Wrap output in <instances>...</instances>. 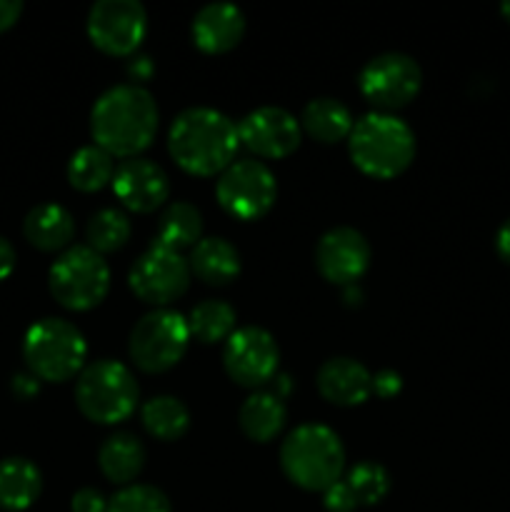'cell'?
<instances>
[{
  "label": "cell",
  "mask_w": 510,
  "mask_h": 512,
  "mask_svg": "<svg viewBox=\"0 0 510 512\" xmlns=\"http://www.w3.org/2000/svg\"><path fill=\"white\" fill-rule=\"evenodd\" d=\"M158 103L138 83L113 85L90 110V135L113 158H138L158 133Z\"/></svg>",
  "instance_id": "1"
},
{
  "label": "cell",
  "mask_w": 510,
  "mask_h": 512,
  "mask_svg": "<svg viewBox=\"0 0 510 512\" xmlns=\"http://www.w3.org/2000/svg\"><path fill=\"white\" fill-rule=\"evenodd\" d=\"M238 145V125L225 113L205 105L175 115L168 130V150L175 163L185 173L203 178L233 165Z\"/></svg>",
  "instance_id": "2"
},
{
  "label": "cell",
  "mask_w": 510,
  "mask_h": 512,
  "mask_svg": "<svg viewBox=\"0 0 510 512\" xmlns=\"http://www.w3.org/2000/svg\"><path fill=\"white\" fill-rule=\"evenodd\" d=\"M350 160L360 173L375 180H390L405 173L415 158V133L393 113L363 115L348 135Z\"/></svg>",
  "instance_id": "3"
},
{
  "label": "cell",
  "mask_w": 510,
  "mask_h": 512,
  "mask_svg": "<svg viewBox=\"0 0 510 512\" xmlns=\"http://www.w3.org/2000/svg\"><path fill=\"white\" fill-rule=\"evenodd\" d=\"M280 468L300 490L325 493L343 478L345 448L328 425H298L280 445Z\"/></svg>",
  "instance_id": "4"
},
{
  "label": "cell",
  "mask_w": 510,
  "mask_h": 512,
  "mask_svg": "<svg viewBox=\"0 0 510 512\" xmlns=\"http://www.w3.org/2000/svg\"><path fill=\"white\" fill-rule=\"evenodd\" d=\"M23 358L28 373L45 383H65L83 373L88 358L80 328L63 318H43L33 323L23 340Z\"/></svg>",
  "instance_id": "5"
},
{
  "label": "cell",
  "mask_w": 510,
  "mask_h": 512,
  "mask_svg": "<svg viewBox=\"0 0 510 512\" xmlns=\"http://www.w3.org/2000/svg\"><path fill=\"white\" fill-rule=\"evenodd\" d=\"M140 388L128 365L118 360H95L85 365L75 383V405L98 425H118L135 413Z\"/></svg>",
  "instance_id": "6"
},
{
  "label": "cell",
  "mask_w": 510,
  "mask_h": 512,
  "mask_svg": "<svg viewBox=\"0 0 510 512\" xmlns=\"http://www.w3.org/2000/svg\"><path fill=\"white\" fill-rule=\"evenodd\" d=\"M48 288L63 308L83 313L105 300L110 290V268L93 248L73 245L50 265Z\"/></svg>",
  "instance_id": "7"
},
{
  "label": "cell",
  "mask_w": 510,
  "mask_h": 512,
  "mask_svg": "<svg viewBox=\"0 0 510 512\" xmlns=\"http://www.w3.org/2000/svg\"><path fill=\"white\" fill-rule=\"evenodd\" d=\"M188 343V318L178 310L155 308L130 330L128 355L143 373H165L183 360Z\"/></svg>",
  "instance_id": "8"
},
{
  "label": "cell",
  "mask_w": 510,
  "mask_h": 512,
  "mask_svg": "<svg viewBox=\"0 0 510 512\" xmlns=\"http://www.w3.org/2000/svg\"><path fill=\"white\" fill-rule=\"evenodd\" d=\"M190 275V263L180 250L153 240L130 268L128 285L143 303L165 308L188 293Z\"/></svg>",
  "instance_id": "9"
},
{
  "label": "cell",
  "mask_w": 510,
  "mask_h": 512,
  "mask_svg": "<svg viewBox=\"0 0 510 512\" xmlns=\"http://www.w3.org/2000/svg\"><path fill=\"white\" fill-rule=\"evenodd\" d=\"M220 208L235 220H258L278 198V183L268 165L260 160H235L215 183Z\"/></svg>",
  "instance_id": "10"
},
{
  "label": "cell",
  "mask_w": 510,
  "mask_h": 512,
  "mask_svg": "<svg viewBox=\"0 0 510 512\" xmlns=\"http://www.w3.org/2000/svg\"><path fill=\"white\" fill-rule=\"evenodd\" d=\"M358 85L370 105L390 113L415 100L423 85V70L405 53H380L363 65Z\"/></svg>",
  "instance_id": "11"
},
{
  "label": "cell",
  "mask_w": 510,
  "mask_h": 512,
  "mask_svg": "<svg viewBox=\"0 0 510 512\" xmlns=\"http://www.w3.org/2000/svg\"><path fill=\"white\" fill-rule=\"evenodd\" d=\"M88 38L98 50L125 58L138 50L148 33V13L138 0H98L88 10Z\"/></svg>",
  "instance_id": "12"
},
{
  "label": "cell",
  "mask_w": 510,
  "mask_h": 512,
  "mask_svg": "<svg viewBox=\"0 0 510 512\" xmlns=\"http://www.w3.org/2000/svg\"><path fill=\"white\" fill-rule=\"evenodd\" d=\"M280 348L273 335L258 325L240 328L225 340L223 368L240 388H263L278 375Z\"/></svg>",
  "instance_id": "13"
},
{
  "label": "cell",
  "mask_w": 510,
  "mask_h": 512,
  "mask_svg": "<svg viewBox=\"0 0 510 512\" xmlns=\"http://www.w3.org/2000/svg\"><path fill=\"white\" fill-rule=\"evenodd\" d=\"M373 250L360 230L340 225L320 235L315 245V268L328 283L333 285H355L370 268Z\"/></svg>",
  "instance_id": "14"
},
{
  "label": "cell",
  "mask_w": 510,
  "mask_h": 512,
  "mask_svg": "<svg viewBox=\"0 0 510 512\" xmlns=\"http://www.w3.org/2000/svg\"><path fill=\"white\" fill-rule=\"evenodd\" d=\"M240 143L253 150L258 158H288L303 138L300 120L278 105H263L245 115L238 123Z\"/></svg>",
  "instance_id": "15"
},
{
  "label": "cell",
  "mask_w": 510,
  "mask_h": 512,
  "mask_svg": "<svg viewBox=\"0 0 510 512\" xmlns=\"http://www.w3.org/2000/svg\"><path fill=\"white\" fill-rule=\"evenodd\" d=\"M113 193L130 213H153L168 200L170 180L158 163L148 158H128L115 168Z\"/></svg>",
  "instance_id": "16"
},
{
  "label": "cell",
  "mask_w": 510,
  "mask_h": 512,
  "mask_svg": "<svg viewBox=\"0 0 510 512\" xmlns=\"http://www.w3.org/2000/svg\"><path fill=\"white\" fill-rule=\"evenodd\" d=\"M318 393L338 408H355L373 395V375L353 358L325 360L315 375Z\"/></svg>",
  "instance_id": "17"
},
{
  "label": "cell",
  "mask_w": 510,
  "mask_h": 512,
  "mask_svg": "<svg viewBox=\"0 0 510 512\" xmlns=\"http://www.w3.org/2000/svg\"><path fill=\"white\" fill-rule=\"evenodd\" d=\"M193 43L208 55L233 50L245 35V15L233 3H208L195 13L190 25Z\"/></svg>",
  "instance_id": "18"
},
{
  "label": "cell",
  "mask_w": 510,
  "mask_h": 512,
  "mask_svg": "<svg viewBox=\"0 0 510 512\" xmlns=\"http://www.w3.org/2000/svg\"><path fill=\"white\" fill-rule=\"evenodd\" d=\"M23 235L33 248L43 253H58L68 250L75 235V220L70 210L58 203H40L25 215Z\"/></svg>",
  "instance_id": "19"
},
{
  "label": "cell",
  "mask_w": 510,
  "mask_h": 512,
  "mask_svg": "<svg viewBox=\"0 0 510 512\" xmlns=\"http://www.w3.org/2000/svg\"><path fill=\"white\" fill-rule=\"evenodd\" d=\"M288 423V410L283 398L268 390H255L243 400L238 410V425L243 435L253 443H270L283 433Z\"/></svg>",
  "instance_id": "20"
},
{
  "label": "cell",
  "mask_w": 510,
  "mask_h": 512,
  "mask_svg": "<svg viewBox=\"0 0 510 512\" xmlns=\"http://www.w3.org/2000/svg\"><path fill=\"white\" fill-rule=\"evenodd\" d=\"M43 493V475L28 458L0 460V510L23 512Z\"/></svg>",
  "instance_id": "21"
},
{
  "label": "cell",
  "mask_w": 510,
  "mask_h": 512,
  "mask_svg": "<svg viewBox=\"0 0 510 512\" xmlns=\"http://www.w3.org/2000/svg\"><path fill=\"white\" fill-rule=\"evenodd\" d=\"M190 273L205 285H230L240 275V253L225 238H203L190 250Z\"/></svg>",
  "instance_id": "22"
},
{
  "label": "cell",
  "mask_w": 510,
  "mask_h": 512,
  "mask_svg": "<svg viewBox=\"0 0 510 512\" xmlns=\"http://www.w3.org/2000/svg\"><path fill=\"white\" fill-rule=\"evenodd\" d=\"M100 473L113 485H133L145 468V448L133 433H115L98 450Z\"/></svg>",
  "instance_id": "23"
},
{
  "label": "cell",
  "mask_w": 510,
  "mask_h": 512,
  "mask_svg": "<svg viewBox=\"0 0 510 512\" xmlns=\"http://www.w3.org/2000/svg\"><path fill=\"white\" fill-rule=\"evenodd\" d=\"M353 113L338 98H313L300 113V128L313 140L323 145H333L345 140L353 130Z\"/></svg>",
  "instance_id": "24"
},
{
  "label": "cell",
  "mask_w": 510,
  "mask_h": 512,
  "mask_svg": "<svg viewBox=\"0 0 510 512\" xmlns=\"http://www.w3.org/2000/svg\"><path fill=\"white\" fill-rule=\"evenodd\" d=\"M153 240L173 250L195 248L203 240V215L193 203L175 200L160 215Z\"/></svg>",
  "instance_id": "25"
},
{
  "label": "cell",
  "mask_w": 510,
  "mask_h": 512,
  "mask_svg": "<svg viewBox=\"0 0 510 512\" xmlns=\"http://www.w3.org/2000/svg\"><path fill=\"white\" fill-rule=\"evenodd\" d=\"M140 420L148 435L163 443L180 440L190 428V410L175 395H155L140 410Z\"/></svg>",
  "instance_id": "26"
},
{
  "label": "cell",
  "mask_w": 510,
  "mask_h": 512,
  "mask_svg": "<svg viewBox=\"0 0 510 512\" xmlns=\"http://www.w3.org/2000/svg\"><path fill=\"white\" fill-rule=\"evenodd\" d=\"M113 175V155L105 153L98 145H83L75 150L68 163V180L80 193H98L105 185L113 183Z\"/></svg>",
  "instance_id": "27"
},
{
  "label": "cell",
  "mask_w": 510,
  "mask_h": 512,
  "mask_svg": "<svg viewBox=\"0 0 510 512\" xmlns=\"http://www.w3.org/2000/svg\"><path fill=\"white\" fill-rule=\"evenodd\" d=\"M235 320H238V313L230 303H225V300H203L188 315L190 338L203 345L228 340L235 333Z\"/></svg>",
  "instance_id": "28"
},
{
  "label": "cell",
  "mask_w": 510,
  "mask_h": 512,
  "mask_svg": "<svg viewBox=\"0 0 510 512\" xmlns=\"http://www.w3.org/2000/svg\"><path fill=\"white\" fill-rule=\"evenodd\" d=\"M133 225L130 218L118 208H103L95 215H90L88 225H85V238H88V248L95 253H115L123 248L130 240Z\"/></svg>",
  "instance_id": "29"
},
{
  "label": "cell",
  "mask_w": 510,
  "mask_h": 512,
  "mask_svg": "<svg viewBox=\"0 0 510 512\" xmlns=\"http://www.w3.org/2000/svg\"><path fill=\"white\" fill-rule=\"evenodd\" d=\"M345 485L353 493L358 508H370L390 493V473L375 460H363L345 473Z\"/></svg>",
  "instance_id": "30"
},
{
  "label": "cell",
  "mask_w": 510,
  "mask_h": 512,
  "mask_svg": "<svg viewBox=\"0 0 510 512\" xmlns=\"http://www.w3.org/2000/svg\"><path fill=\"white\" fill-rule=\"evenodd\" d=\"M108 512H173V505L153 485H125L108 500Z\"/></svg>",
  "instance_id": "31"
},
{
  "label": "cell",
  "mask_w": 510,
  "mask_h": 512,
  "mask_svg": "<svg viewBox=\"0 0 510 512\" xmlns=\"http://www.w3.org/2000/svg\"><path fill=\"white\" fill-rule=\"evenodd\" d=\"M323 505L328 512H355L358 510V503H355L353 493L345 485V480L340 478L338 483L330 485L328 490L323 493Z\"/></svg>",
  "instance_id": "32"
},
{
  "label": "cell",
  "mask_w": 510,
  "mask_h": 512,
  "mask_svg": "<svg viewBox=\"0 0 510 512\" xmlns=\"http://www.w3.org/2000/svg\"><path fill=\"white\" fill-rule=\"evenodd\" d=\"M73 512H108V498L95 488H80L70 500Z\"/></svg>",
  "instance_id": "33"
},
{
  "label": "cell",
  "mask_w": 510,
  "mask_h": 512,
  "mask_svg": "<svg viewBox=\"0 0 510 512\" xmlns=\"http://www.w3.org/2000/svg\"><path fill=\"white\" fill-rule=\"evenodd\" d=\"M400 388H403V378H400V373H395V370L385 368L373 375V393L378 395V398H395V395L400 393Z\"/></svg>",
  "instance_id": "34"
},
{
  "label": "cell",
  "mask_w": 510,
  "mask_h": 512,
  "mask_svg": "<svg viewBox=\"0 0 510 512\" xmlns=\"http://www.w3.org/2000/svg\"><path fill=\"white\" fill-rule=\"evenodd\" d=\"M10 388H13V395L18 400H33L35 395L40 393V380L35 378L33 373H18V375H13V383H10Z\"/></svg>",
  "instance_id": "35"
},
{
  "label": "cell",
  "mask_w": 510,
  "mask_h": 512,
  "mask_svg": "<svg viewBox=\"0 0 510 512\" xmlns=\"http://www.w3.org/2000/svg\"><path fill=\"white\" fill-rule=\"evenodd\" d=\"M23 15V3L20 0H0V33L13 28Z\"/></svg>",
  "instance_id": "36"
},
{
  "label": "cell",
  "mask_w": 510,
  "mask_h": 512,
  "mask_svg": "<svg viewBox=\"0 0 510 512\" xmlns=\"http://www.w3.org/2000/svg\"><path fill=\"white\" fill-rule=\"evenodd\" d=\"M15 260H18L15 248L10 245V240H5L3 235H0V283L10 278V273L15 270Z\"/></svg>",
  "instance_id": "37"
},
{
  "label": "cell",
  "mask_w": 510,
  "mask_h": 512,
  "mask_svg": "<svg viewBox=\"0 0 510 512\" xmlns=\"http://www.w3.org/2000/svg\"><path fill=\"white\" fill-rule=\"evenodd\" d=\"M155 73V65L148 55H133L128 60V75L133 80H148Z\"/></svg>",
  "instance_id": "38"
},
{
  "label": "cell",
  "mask_w": 510,
  "mask_h": 512,
  "mask_svg": "<svg viewBox=\"0 0 510 512\" xmlns=\"http://www.w3.org/2000/svg\"><path fill=\"white\" fill-rule=\"evenodd\" d=\"M495 253H498L500 260L510 265V218L495 233Z\"/></svg>",
  "instance_id": "39"
},
{
  "label": "cell",
  "mask_w": 510,
  "mask_h": 512,
  "mask_svg": "<svg viewBox=\"0 0 510 512\" xmlns=\"http://www.w3.org/2000/svg\"><path fill=\"white\" fill-rule=\"evenodd\" d=\"M500 13H503V18L510 23V0H505V3H500Z\"/></svg>",
  "instance_id": "40"
}]
</instances>
